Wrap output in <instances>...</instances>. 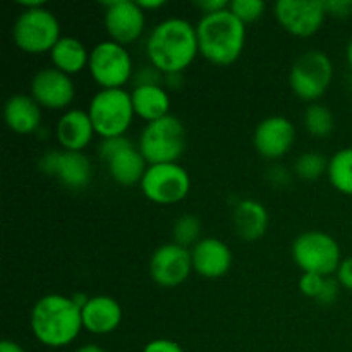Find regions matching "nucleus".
Instances as JSON below:
<instances>
[{
    "mask_svg": "<svg viewBox=\"0 0 352 352\" xmlns=\"http://www.w3.org/2000/svg\"><path fill=\"white\" fill-rule=\"evenodd\" d=\"M340 287H342V285L339 284V280H337V278L327 277L322 294H320V298L316 299V302H320V305H323V306L333 305V302L337 301V298H339Z\"/></svg>",
    "mask_w": 352,
    "mask_h": 352,
    "instance_id": "31",
    "label": "nucleus"
},
{
    "mask_svg": "<svg viewBox=\"0 0 352 352\" xmlns=\"http://www.w3.org/2000/svg\"><path fill=\"white\" fill-rule=\"evenodd\" d=\"M88 116L95 133L103 140L124 136L136 116L131 93L124 88L100 89L89 102Z\"/></svg>",
    "mask_w": 352,
    "mask_h": 352,
    "instance_id": "6",
    "label": "nucleus"
},
{
    "mask_svg": "<svg viewBox=\"0 0 352 352\" xmlns=\"http://www.w3.org/2000/svg\"><path fill=\"white\" fill-rule=\"evenodd\" d=\"M199 54L196 26L181 17H170L153 28L146 40V55L162 74H182Z\"/></svg>",
    "mask_w": 352,
    "mask_h": 352,
    "instance_id": "1",
    "label": "nucleus"
},
{
    "mask_svg": "<svg viewBox=\"0 0 352 352\" xmlns=\"http://www.w3.org/2000/svg\"><path fill=\"white\" fill-rule=\"evenodd\" d=\"M234 230L244 241H256L268 229V212L256 199H243L234 206Z\"/></svg>",
    "mask_w": 352,
    "mask_h": 352,
    "instance_id": "23",
    "label": "nucleus"
},
{
    "mask_svg": "<svg viewBox=\"0 0 352 352\" xmlns=\"http://www.w3.org/2000/svg\"><path fill=\"white\" fill-rule=\"evenodd\" d=\"M88 71L102 89H120L133 78V58L124 45L100 41L89 52Z\"/></svg>",
    "mask_w": 352,
    "mask_h": 352,
    "instance_id": "9",
    "label": "nucleus"
},
{
    "mask_svg": "<svg viewBox=\"0 0 352 352\" xmlns=\"http://www.w3.org/2000/svg\"><path fill=\"white\" fill-rule=\"evenodd\" d=\"M192 256L191 250L170 243L157 248L150 260V275L158 285L172 289L186 282L191 275Z\"/></svg>",
    "mask_w": 352,
    "mask_h": 352,
    "instance_id": "13",
    "label": "nucleus"
},
{
    "mask_svg": "<svg viewBox=\"0 0 352 352\" xmlns=\"http://www.w3.org/2000/svg\"><path fill=\"white\" fill-rule=\"evenodd\" d=\"M31 332L45 347L60 349L79 337L82 327L81 308L62 294L43 296L34 302L30 316Z\"/></svg>",
    "mask_w": 352,
    "mask_h": 352,
    "instance_id": "2",
    "label": "nucleus"
},
{
    "mask_svg": "<svg viewBox=\"0 0 352 352\" xmlns=\"http://www.w3.org/2000/svg\"><path fill=\"white\" fill-rule=\"evenodd\" d=\"M140 188L151 203L175 205L189 195L191 177L179 164L148 165Z\"/></svg>",
    "mask_w": 352,
    "mask_h": 352,
    "instance_id": "10",
    "label": "nucleus"
},
{
    "mask_svg": "<svg viewBox=\"0 0 352 352\" xmlns=\"http://www.w3.org/2000/svg\"><path fill=\"white\" fill-rule=\"evenodd\" d=\"M346 55H347V62H349V67L352 69V40L349 41V45H347Z\"/></svg>",
    "mask_w": 352,
    "mask_h": 352,
    "instance_id": "41",
    "label": "nucleus"
},
{
    "mask_svg": "<svg viewBox=\"0 0 352 352\" xmlns=\"http://www.w3.org/2000/svg\"><path fill=\"white\" fill-rule=\"evenodd\" d=\"M333 79V64L322 50L305 52L294 62L289 74V85L302 102L316 103L330 88Z\"/></svg>",
    "mask_w": 352,
    "mask_h": 352,
    "instance_id": "8",
    "label": "nucleus"
},
{
    "mask_svg": "<svg viewBox=\"0 0 352 352\" xmlns=\"http://www.w3.org/2000/svg\"><path fill=\"white\" fill-rule=\"evenodd\" d=\"M82 313V327L93 336H107L119 329L122 323V308L110 296L89 298Z\"/></svg>",
    "mask_w": 352,
    "mask_h": 352,
    "instance_id": "19",
    "label": "nucleus"
},
{
    "mask_svg": "<svg viewBox=\"0 0 352 352\" xmlns=\"http://www.w3.org/2000/svg\"><path fill=\"white\" fill-rule=\"evenodd\" d=\"M60 38L57 16L41 2L26 7L14 21L12 40L16 47L26 54H50Z\"/></svg>",
    "mask_w": 352,
    "mask_h": 352,
    "instance_id": "4",
    "label": "nucleus"
},
{
    "mask_svg": "<svg viewBox=\"0 0 352 352\" xmlns=\"http://www.w3.org/2000/svg\"><path fill=\"white\" fill-rule=\"evenodd\" d=\"M143 352H184V349L175 340L153 339L143 347Z\"/></svg>",
    "mask_w": 352,
    "mask_h": 352,
    "instance_id": "32",
    "label": "nucleus"
},
{
    "mask_svg": "<svg viewBox=\"0 0 352 352\" xmlns=\"http://www.w3.org/2000/svg\"><path fill=\"white\" fill-rule=\"evenodd\" d=\"M265 7L267 6L261 0H232L229 9L237 19L243 21L244 24H250L263 16Z\"/></svg>",
    "mask_w": 352,
    "mask_h": 352,
    "instance_id": "29",
    "label": "nucleus"
},
{
    "mask_svg": "<svg viewBox=\"0 0 352 352\" xmlns=\"http://www.w3.org/2000/svg\"><path fill=\"white\" fill-rule=\"evenodd\" d=\"M325 280L327 277H322V275L302 274L301 278H299V289H301L306 298L318 299L323 291V285H325Z\"/></svg>",
    "mask_w": 352,
    "mask_h": 352,
    "instance_id": "30",
    "label": "nucleus"
},
{
    "mask_svg": "<svg viewBox=\"0 0 352 352\" xmlns=\"http://www.w3.org/2000/svg\"><path fill=\"white\" fill-rule=\"evenodd\" d=\"M76 95L71 76L55 67H45L31 79V96L45 109L60 110L72 103Z\"/></svg>",
    "mask_w": 352,
    "mask_h": 352,
    "instance_id": "16",
    "label": "nucleus"
},
{
    "mask_svg": "<svg viewBox=\"0 0 352 352\" xmlns=\"http://www.w3.org/2000/svg\"><path fill=\"white\" fill-rule=\"evenodd\" d=\"M50 60L55 69H58L64 74L72 76L88 67L89 52L78 38L62 36L58 43L52 48Z\"/></svg>",
    "mask_w": 352,
    "mask_h": 352,
    "instance_id": "24",
    "label": "nucleus"
},
{
    "mask_svg": "<svg viewBox=\"0 0 352 352\" xmlns=\"http://www.w3.org/2000/svg\"><path fill=\"white\" fill-rule=\"evenodd\" d=\"M134 113L146 124L160 120L170 116V96L162 85H141L134 86L131 91Z\"/></svg>",
    "mask_w": 352,
    "mask_h": 352,
    "instance_id": "22",
    "label": "nucleus"
},
{
    "mask_svg": "<svg viewBox=\"0 0 352 352\" xmlns=\"http://www.w3.org/2000/svg\"><path fill=\"white\" fill-rule=\"evenodd\" d=\"M327 14L333 17H347L352 14V0H330L325 2Z\"/></svg>",
    "mask_w": 352,
    "mask_h": 352,
    "instance_id": "33",
    "label": "nucleus"
},
{
    "mask_svg": "<svg viewBox=\"0 0 352 352\" xmlns=\"http://www.w3.org/2000/svg\"><path fill=\"white\" fill-rule=\"evenodd\" d=\"M40 168L69 189H82L91 181V164L79 151H48L40 160Z\"/></svg>",
    "mask_w": 352,
    "mask_h": 352,
    "instance_id": "15",
    "label": "nucleus"
},
{
    "mask_svg": "<svg viewBox=\"0 0 352 352\" xmlns=\"http://www.w3.org/2000/svg\"><path fill=\"white\" fill-rule=\"evenodd\" d=\"M138 3H140V7L143 10H148V9L155 10V9H160V7H164L165 0H151V2H146V0H140Z\"/></svg>",
    "mask_w": 352,
    "mask_h": 352,
    "instance_id": "38",
    "label": "nucleus"
},
{
    "mask_svg": "<svg viewBox=\"0 0 352 352\" xmlns=\"http://www.w3.org/2000/svg\"><path fill=\"white\" fill-rule=\"evenodd\" d=\"M278 24L287 33L308 38L318 33L327 17V7L322 0H278L274 7Z\"/></svg>",
    "mask_w": 352,
    "mask_h": 352,
    "instance_id": "12",
    "label": "nucleus"
},
{
    "mask_svg": "<svg viewBox=\"0 0 352 352\" xmlns=\"http://www.w3.org/2000/svg\"><path fill=\"white\" fill-rule=\"evenodd\" d=\"M329 160L320 153H305L296 160L294 172L302 181H316L327 174Z\"/></svg>",
    "mask_w": 352,
    "mask_h": 352,
    "instance_id": "27",
    "label": "nucleus"
},
{
    "mask_svg": "<svg viewBox=\"0 0 352 352\" xmlns=\"http://www.w3.org/2000/svg\"><path fill=\"white\" fill-rule=\"evenodd\" d=\"M327 177L337 191L352 196V146L342 148L330 158Z\"/></svg>",
    "mask_w": 352,
    "mask_h": 352,
    "instance_id": "25",
    "label": "nucleus"
},
{
    "mask_svg": "<svg viewBox=\"0 0 352 352\" xmlns=\"http://www.w3.org/2000/svg\"><path fill=\"white\" fill-rule=\"evenodd\" d=\"M0 352H26V351H24L19 344L14 342V340L3 339L2 342H0Z\"/></svg>",
    "mask_w": 352,
    "mask_h": 352,
    "instance_id": "37",
    "label": "nucleus"
},
{
    "mask_svg": "<svg viewBox=\"0 0 352 352\" xmlns=\"http://www.w3.org/2000/svg\"><path fill=\"white\" fill-rule=\"evenodd\" d=\"M105 30L110 34V40L120 45H131L144 31L146 17L140 3L133 0H113L105 2Z\"/></svg>",
    "mask_w": 352,
    "mask_h": 352,
    "instance_id": "14",
    "label": "nucleus"
},
{
    "mask_svg": "<svg viewBox=\"0 0 352 352\" xmlns=\"http://www.w3.org/2000/svg\"><path fill=\"white\" fill-rule=\"evenodd\" d=\"M162 72L151 65V67H143L136 76V86L141 85H160L162 81Z\"/></svg>",
    "mask_w": 352,
    "mask_h": 352,
    "instance_id": "35",
    "label": "nucleus"
},
{
    "mask_svg": "<svg viewBox=\"0 0 352 352\" xmlns=\"http://www.w3.org/2000/svg\"><path fill=\"white\" fill-rule=\"evenodd\" d=\"M165 81L167 82V86H170V88H177V86H181L182 82V74H167L164 76Z\"/></svg>",
    "mask_w": 352,
    "mask_h": 352,
    "instance_id": "39",
    "label": "nucleus"
},
{
    "mask_svg": "<svg viewBox=\"0 0 352 352\" xmlns=\"http://www.w3.org/2000/svg\"><path fill=\"white\" fill-rule=\"evenodd\" d=\"M292 260L302 274L330 277L339 270L342 254L339 243L330 234L322 230H306L292 243Z\"/></svg>",
    "mask_w": 352,
    "mask_h": 352,
    "instance_id": "7",
    "label": "nucleus"
},
{
    "mask_svg": "<svg viewBox=\"0 0 352 352\" xmlns=\"http://www.w3.org/2000/svg\"><path fill=\"white\" fill-rule=\"evenodd\" d=\"M336 278L339 280V284L342 285L347 291H352V256L344 258L342 263H340L339 270H337Z\"/></svg>",
    "mask_w": 352,
    "mask_h": 352,
    "instance_id": "34",
    "label": "nucleus"
},
{
    "mask_svg": "<svg viewBox=\"0 0 352 352\" xmlns=\"http://www.w3.org/2000/svg\"><path fill=\"white\" fill-rule=\"evenodd\" d=\"M199 54L215 65H230L241 57L246 45V24L230 9L205 14L196 24Z\"/></svg>",
    "mask_w": 352,
    "mask_h": 352,
    "instance_id": "3",
    "label": "nucleus"
},
{
    "mask_svg": "<svg viewBox=\"0 0 352 352\" xmlns=\"http://www.w3.org/2000/svg\"><path fill=\"white\" fill-rule=\"evenodd\" d=\"M305 127L313 138L323 140L333 131L332 112L325 105L311 103L305 112Z\"/></svg>",
    "mask_w": 352,
    "mask_h": 352,
    "instance_id": "26",
    "label": "nucleus"
},
{
    "mask_svg": "<svg viewBox=\"0 0 352 352\" xmlns=\"http://www.w3.org/2000/svg\"><path fill=\"white\" fill-rule=\"evenodd\" d=\"M172 234H174V243L179 246H195L201 234V222L195 215H182L175 220Z\"/></svg>",
    "mask_w": 352,
    "mask_h": 352,
    "instance_id": "28",
    "label": "nucleus"
},
{
    "mask_svg": "<svg viewBox=\"0 0 352 352\" xmlns=\"http://www.w3.org/2000/svg\"><path fill=\"white\" fill-rule=\"evenodd\" d=\"M76 352H107L103 347L96 346V344H86V346H81Z\"/></svg>",
    "mask_w": 352,
    "mask_h": 352,
    "instance_id": "40",
    "label": "nucleus"
},
{
    "mask_svg": "<svg viewBox=\"0 0 352 352\" xmlns=\"http://www.w3.org/2000/svg\"><path fill=\"white\" fill-rule=\"evenodd\" d=\"M296 141L294 124L282 116H272L261 120L254 129L253 143L258 153L268 160H277L289 153Z\"/></svg>",
    "mask_w": 352,
    "mask_h": 352,
    "instance_id": "17",
    "label": "nucleus"
},
{
    "mask_svg": "<svg viewBox=\"0 0 352 352\" xmlns=\"http://www.w3.org/2000/svg\"><path fill=\"white\" fill-rule=\"evenodd\" d=\"M229 6L230 2H227V0H203V2L196 3V7L201 9L203 16H205V14L220 12V10L223 9H229Z\"/></svg>",
    "mask_w": 352,
    "mask_h": 352,
    "instance_id": "36",
    "label": "nucleus"
},
{
    "mask_svg": "<svg viewBox=\"0 0 352 352\" xmlns=\"http://www.w3.org/2000/svg\"><path fill=\"white\" fill-rule=\"evenodd\" d=\"M192 270L205 278H220L232 267V251L217 237L199 239L191 250Z\"/></svg>",
    "mask_w": 352,
    "mask_h": 352,
    "instance_id": "18",
    "label": "nucleus"
},
{
    "mask_svg": "<svg viewBox=\"0 0 352 352\" xmlns=\"http://www.w3.org/2000/svg\"><path fill=\"white\" fill-rule=\"evenodd\" d=\"M55 134H57L58 144L65 151H79V153H82V150L91 143L93 136L96 133L88 112L72 109L62 113L57 122Z\"/></svg>",
    "mask_w": 352,
    "mask_h": 352,
    "instance_id": "20",
    "label": "nucleus"
},
{
    "mask_svg": "<svg viewBox=\"0 0 352 352\" xmlns=\"http://www.w3.org/2000/svg\"><path fill=\"white\" fill-rule=\"evenodd\" d=\"M100 157L113 182L120 186L141 184L148 164L141 151L126 136L109 138L100 144Z\"/></svg>",
    "mask_w": 352,
    "mask_h": 352,
    "instance_id": "11",
    "label": "nucleus"
},
{
    "mask_svg": "<svg viewBox=\"0 0 352 352\" xmlns=\"http://www.w3.org/2000/svg\"><path fill=\"white\" fill-rule=\"evenodd\" d=\"M186 148L184 124L174 116H167L144 126L138 150L148 165L177 164Z\"/></svg>",
    "mask_w": 352,
    "mask_h": 352,
    "instance_id": "5",
    "label": "nucleus"
},
{
    "mask_svg": "<svg viewBox=\"0 0 352 352\" xmlns=\"http://www.w3.org/2000/svg\"><path fill=\"white\" fill-rule=\"evenodd\" d=\"M3 119L14 133L31 134L41 126V107L31 95H12L3 107Z\"/></svg>",
    "mask_w": 352,
    "mask_h": 352,
    "instance_id": "21",
    "label": "nucleus"
}]
</instances>
